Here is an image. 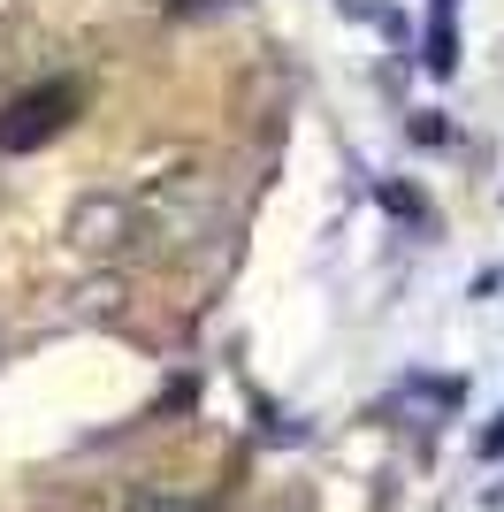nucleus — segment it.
<instances>
[{
	"label": "nucleus",
	"instance_id": "20e7f679",
	"mask_svg": "<svg viewBox=\"0 0 504 512\" xmlns=\"http://www.w3.org/2000/svg\"><path fill=\"white\" fill-rule=\"evenodd\" d=\"M107 512H199L191 497H176V490H153V482H138V490H123Z\"/></svg>",
	"mask_w": 504,
	"mask_h": 512
},
{
	"label": "nucleus",
	"instance_id": "f257e3e1",
	"mask_svg": "<svg viewBox=\"0 0 504 512\" xmlns=\"http://www.w3.org/2000/svg\"><path fill=\"white\" fill-rule=\"evenodd\" d=\"M130 199L146 214V237H161V245H199L222 214V184L199 153H153L130 184Z\"/></svg>",
	"mask_w": 504,
	"mask_h": 512
},
{
	"label": "nucleus",
	"instance_id": "7ed1b4c3",
	"mask_svg": "<svg viewBox=\"0 0 504 512\" xmlns=\"http://www.w3.org/2000/svg\"><path fill=\"white\" fill-rule=\"evenodd\" d=\"M84 115V85L77 77H54V85H31L0 107V153H39L54 146L69 123Z\"/></svg>",
	"mask_w": 504,
	"mask_h": 512
},
{
	"label": "nucleus",
	"instance_id": "f03ea898",
	"mask_svg": "<svg viewBox=\"0 0 504 512\" xmlns=\"http://www.w3.org/2000/svg\"><path fill=\"white\" fill-rule=\"evenodd\" d=\"M62 245L77 260H92V268H115V260H130L146 245V214H138L130 192H84L62 222Z\"/></svg>",
	"mask_w": 504,
	"mask_h": 512
}]
</instances>
